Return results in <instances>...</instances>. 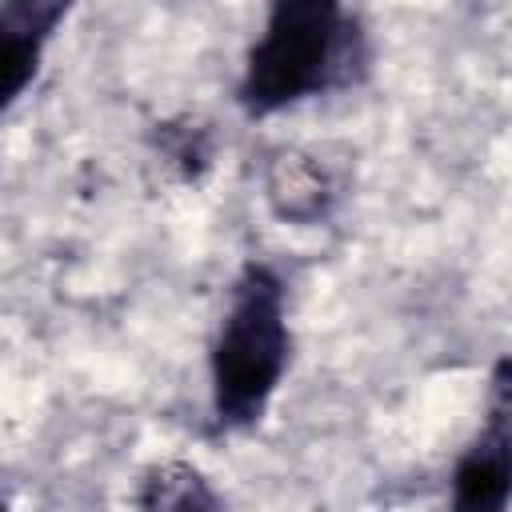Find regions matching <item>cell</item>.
Here are the masks:
<instances>
[{"instance_id": "6da1fadb", "label": "cell", "mask_w": 512, "mask_h": 512, "mask_svg": "<svg viewBox=\"0 0 512 512\" xmlns=\"http://www.w3.org/2000/svg\"><path fill=\"white\" fill-rule=\"evenodd\" d=\"M364 64L356 20L332 0L272 4L240 76V104L252 116L280 112L336 84H348Z\"/></svg>"}, {"instance_id": "7a4b0ae2", "label": "cell", "mask_w": 512, "mask_h": 512, "mask_svg": "<svg viewBox=\"0 0 512 512\" xmlns=\"http://www.w3.org/2000/svg\"><path fill=\"white\" fill-rule=\"evenodd\" d=\"M284 284L264 264H248L232 284L228 312L212 344V408L224 428H248L272 404L288 368Z\"/></svg>"}, {"instance_id": "3957f363", "label": "cell", "mask_w": 512, "mask_h": 512, "mask_svg": "<svg viewBox=\"0 0 512 512\" xmlns=\"http://www.w3.org/2000/svg\"><path fill=\"white\" fill-rule=\"evenodd\" d=\"M508 492H512V448H508V384L500 364L488 428L460 456L452 476V512H504Z\"/></svg>"}, {"instance_id": "277c9868", "label": "cell", "mask_w": 512, "mask_h": 512, "mask_svg": "<svg viewBox=\"0 0 512 512\" xmlns=\"http://www.w3.org/2000/svg\"><path fill=\"white\" fill-rule=\"evenodd\" d=\"M64 16H68V8L48 4V0L0 4V116L36 80L44 48H48V40Z\"/></svg>"}, {"instance_id": "5b68a950", "label": "cell", "mask_w": 512, "mask_h": 512, "mask_svg": "<svg viewBox=\"0 0 512 512\" xmlns=\"http://www.w3.org/2000/svg\"><path fill=\"white\" fill-rule=\"evenodd\" d=\"M268 204L280 220L312 224L332 204V184L324 168L304 152H280L268 168Z\"/></svg>"}, {"instance_id": "8992f818", "label": "cell", "mask_w": 512, "mask_h": 512, "mask_svg": "<svg viewBox=\"0 0 512 512\" xmlns=\"http://www.w3.org/2000/svg\"><path fill=\"white\" fill-rule=\"evenodd\" d=\"M136 512H216V492L200 468L184 460H164L144 472Z\"/></svg>"}]
</instances>
